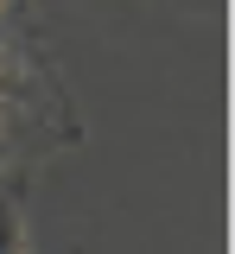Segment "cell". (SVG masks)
Masks as SVG:
<instances>
[{
  "mask_svg": "<svg viewBox=\"0 0 235 254\" xmlns=\"http://www.w3.org/2000/svg\"><path fill=\"white\" fill-rule=\"evenodd\" d=\"M76 140V108L58 89V76L26 51L0 38V178H13L26 159L58 153Z\"/></svg>",
  "mask_w": 235,
  "mask_h": 254,
  "instance_id": "obj_1",
  "label": "cell"
},
{
  "mask_svg": "<svg viewBox=\"0 0 235 254\" xmlns=\"http://www.w3.org/2000/svg\"><path fill=\"white\" fill-rule=\"evenodd\" d=\"M0 254H32V242H26V203H19L13 178H0Z\"/></svg>",
  "mask_w": 235,
  "mask_h": 254,
  "instance_id": "obj_2",
  "label": "cell"
}]
</instances>
